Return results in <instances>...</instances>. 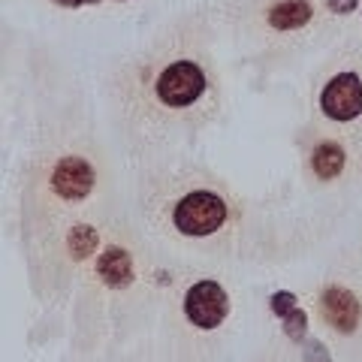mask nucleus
Returning <instances> with one entry per match:
<instances>
[{"label":"nucleus","instance_id":"obj_3","mask_svg":"<svg viewBox=\"0 0 362 362\" xmlns=\"http://www.w3.org/2000/svg\"><path fill=\"white\" fill-rule=\"evenodd\" d=\"M97 187V169L82 154H64L49 169V190L61 202H85Z\"/></svg>","mask_w":362,"mask_h":362},{"label":"nucleus","instance_id":"obj_9","mask_svg":"<svg viewBox=\"0 0 362 362\" xmlns=\"http://www.w3.org/2000/svg\"><path fill=\"white\" fill-rule=\"evenodd\" d=\"M344 160H347V154H344L341 145L332 142V139H323V142H317V148L311 154V169L320 181H332V178L341 175Z\"/></svg>","mask_w":362,"mask_h":362},{"label":"nucleus","instance_id":"obj_6","mask_svg":"<svg viewBox=\"0 0 362 362\" xmlns=\"http://www.w3.org/2000/svg\"><path fill=\"white\" fill-rule=\"evenodd\" d=\"M320 311H323V320L341 335L356 332V326L362 320L359 299L341 284H332L320 293Z\"/></svg>","mask_w":362,"mask_h":362},{"label":"nucleus","instance_id":"obj_13","mask_svg":"<svg viewBox=\"0 0 362 362\" xmlns=\"http://www.w3.org/2000/svg\"><path fill=\"white\" fill-rule=\"evenodd\" d=\"M326 9H332L335 16H347V13H354L359 0H323Z\"/></svg>","mask_w":362,"mask_h":362},{"label":"nucleus","instance_id":"obj_7","mask_svg":"<svg viewBox=\"0 0 362 362\" xmlns=\"http://www.w3.org/2000/svg\"><path fill=\"white\" fill-rule=\"evenodd\" d=\"M97 275H100V281H103L106 287H112V290L130 287L136 269H133V257L127 254V247L109 245L106 251L100 254V259H97Z\"/></svg>","mask_w":362,"mask_h":362},{"label":"nucleus","instance_id":"obj_11","mask_svg":"<svg viewBox=\"0 0 362 362\" xmlns=\"http://www.w3.org/2000/svg\"><path fill=\"white\" fill-rule=\"evenodd\" d=\"M305 329H308V314L293 308L287 317H284V332L293 338V341H299V338L305 335Z\"/></svg>","mask_w":362,"mask_h":362},{"label":"nucleus","instance_id":"obj_4","mask_svg":"<svg viewBox=\"0 0 362 362\" xmlns=\"http://www.w3.org/2000/svg\"><path fill=\"white\" fill-rule=\"evenodd\" d=\"M185 314L199 329H218L230 314V296L218 281H197L185 296Z\"/></svg>","mask_w":362,"mask_h":362},{"label":"nucleus","instance_id":"obj_10","mask_svg":"<svg viewBox=\"0 0 362 362\" xmlns=\"http://www.w3.org/2000/svg\"><path fill=\"white\" fill-rule=\"evenodd\" d=\"M97 242H100V235H97L94 226L78 223L70 230V235H66V251H70V257L76 259V263H82V259H88L97 251Z\"/></svg>","mask_w":362,"mask_h":362},{"label":"nucleus","instance_id":"obj_2","mask_svg":"<svg viewBox=\"0 0 362 362\" xmlns=\"http://www.w3.org/2000/svg\"><path fill=\"white\" fill-rule=\"evenodd\" d=\"M226 218H230V209L223 197L209 187L187 190L173 206V226L187 239H209L226 223Z\"/></svg>","mask_w":362,"mask_h":362},{"label":"nucleus","instance_id":"obj_1","mask_svg":"<svg viewBox=\"0 0 362 362\" xmlns=\"http://www.w3.org/2000/svg\"><path fill=\"white\" fill-rule=\"evenodd\" d=\"M151 90L163 109H190L206 97L209 78L197 61L175 58V61L163 64L160 73L151 78Z\"/></svg>","mask_w":362,"mask_h":362},{"label":"nucleus","instance_id":"obj_14","mask_svg":"<svg viewBox=\"0 0 362 362\" xmlns=\"http://www.w3.org/2000/svg\"><path fill=\"white\" fill-rule=\"evenodd\" d=\"M308 362H329V350H326L320 341L308 344Z\"/></svg>","mask_w":362,"mask_h":362},{"label":"nucleus","instance_id":"obj_8","mask_svg":"<svg viewBox=\"0 0 362 362\" xmlns=\"http://www.w3.org/2000/svg\"><path fill=\"white\" fill-rule=\"evenodd\" d=\"M314 6L311 0H278L266 9V21L275 30H299L311 21Z\"/></svg>","mask_w":362,"mask_h":362},{"label":"nucleus","instance_id":"obj_12","mask_svg":"<svg viewBox=\"0 0 362 362\" xmlns=\"http://www.w3.org/2000/svg\"><path fill=\"white\" fill-rule=\"evenodd\" d=\"M269 305H272V311H275V314L281 317V320H284V317H287L293 308H296V296H293L290 290H278L275 296L269 299Z\"/></svg>","mask_w":362,"mask_h":362},{"label":"nucleus","instance_id":"obj_15","mask_svg":"<svg viewBox=\"0 0 362 362\" xmlns=\"http://www.w3.org/2000/svg\"><path fill=\"white\" fill-rule=\"evenodd\" d=\"M61 6H82V4H97V0H58Z\"/></svg>","mask_w":362,"mask_h":362},{"label":"nucleus","instance_id":"obj_5","mask_svg":"<svg viewBox=\"0 0 362 362\" xmlns=\"http://www.w3.org/2000/svg\"><path fill=\"white\" fill-rule=\"evenodd\" d=\"M320 109L329 121H354L362 115V82L356 73H338L320 94Z\"/></svg>","mask_w":362,"mask_h":362}]
</instances>
